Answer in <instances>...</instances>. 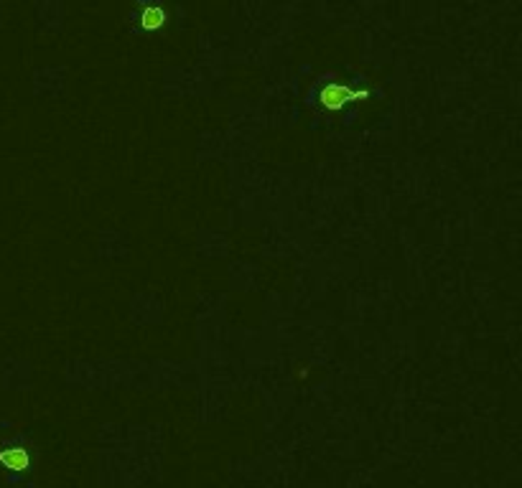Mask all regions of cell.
Listing matches in <instances>:
<instances>
[{
    "label": "cell",
    "instance_id": "cell-1",
    "mask_svg": "<svg viewBox=\"0 0 522 488\" xmlns=\"http://www.w3.org/2000/svg\"><path fill=\"white\" fill-rule=\"evenodd\" d=\"M362 97H367V92H352V89L342 87V84H326V87L321 89V105H324L326 109H339V107H344L347 102L362 100Z\"/></svg>",
    "mask_w": 522,
    "mask_h": 488
},
{
    "label": "cell",
    "instance_id": "cell-2",
    "mask_svg": "<svg viewBox=\"0 0 522 488\" xmlns=\"http://www.w3.org/2000/svg\"><path fill=\"white\" fill-rule=\"evenodd\" d=\"M0 463L11 470H25L31 463V456L23 448H6V451H0Z\"/></svg>",
    "mask_w": 522,
    "mask_h": 488
},
{
    "label": "cell",
    "instance_id": "cell-3",
    "mask_svg": "<svg viewBox=\"0 0 522 488\" xmlns=\"http://www.w3.org/2000/svg\"><path fill=\"white\" fill-rule=\"evenodd\" d=\"M166 20L163 11L156 6H148L146 11H143V18H140V23H143V28H148V31H156V28H161Z\"/></svg>",
    "mask_w": 522,
    "mask_h": 488
}]
</instances>
